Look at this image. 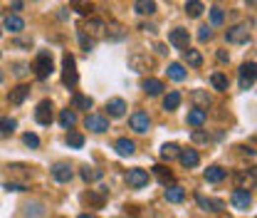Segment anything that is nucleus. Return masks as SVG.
Masks as SVG:
<instances>
[{
    "mask_svg": "<svg viewBox=\"0 0 257 218\" xmlns=\"http://www.w3.org/2000/svg\"><path fill=\"white\" fill-rule=\"evenodd\" d=\"M33 70H35V77H37V80H47V77L55 72V65H52V52H47V50L37 52Z\"/></svg>",
    "mask_w": 257,
    "mask_h": 218,
    "instance_id": "1",
    "label": "nucleus"
},
{
    "mask_svg": "<svg viewBox=\"0 0 257 218\" xmlns=\"http://www.w3.org/2000/svg\"><path fill=\"white\" fill-rule=\"evenodd\" d=\"M62 82H65L67 87H74V85L79 82L77 62H74V57H72L70 52H65V57H62Z\"/></svg>",
    "mask_w": 257,
    "mask_h": 218,
    "instance_id": "2",
    "label": "nucleus"
},
{
    "mask_svg": "<svg viewBox=\"0 0 257 218\" xmlns=\"http://www.w3.org/2000/svg\"><path fill=\"white\" fill-rule=\"evenodd\" d=\"M235 181H237V188H252L257 186V166H250V169H242L235 174Z\"/></svg>",
    "mask_w": 257,
    "mask_h": 218,
    "instance_id": "3",
    "label": "nucleus"
},
{
    "mask_svg": "<svg viewBox=\"0 0 257 218\" xmlns=\"http://www.w3.org/2000/svg\"><path fill=\"white\" fill-rule=\"evenodd\" d=\"M225 40H227L230 45H242V43H247V40H250L247 25H235V28H230V30L225 33Z\"/></svg>",
    "mask_w": 257,
    "mask_h": 218,
    "instance_id": "4",
    "label": "nucleus"
},
{
    "mask_svg": "<svg viewBox=\"0 0 257 218\" xmlns=\"http://www.w3.org/2000/svg\"><path fill=\"white\" fill-rule=\"evenodd\" d=\"M35 122L42 124V127H50L52 124V102L50 99H42L35 109Z\"/></svg>",
    "mask_w": 257,
    "mask_h": 218,
    "instance_id": "5",
    "label": "nucleus"
},
{
    "mask_svg": "<svg viewBox=\"0 0 257 218\" xmlns=\"http://www.w3.org/2000/svg\"><path fill=\"white\" fill-rule=\"evenodd\" d=\"M129 67H131L134 72H146V70L153 67V60H151L148 55H144V52H134V55L129 57Z\"/></svg>",
    "mask_w": 257,
    "mask_h": 218,
    "instance_id": "6",
    "label": "nucleus"
},
{
    "mask_svg": "<svg viewBox=\"0 0 257 218\" xmlns=\"http://www.w3.org/2000/svg\"><path fill=\"white\" fill-rule=\"evenodd\" d=\"M84 127H87L89 131H94V134H104V131L109 129V119L102 117V114H89V117L84 119Z\"/></svg>",
    "mask_w": 257,
    "mask_h": 218,
    "instance_id": "7",
    "label": "nucleus"
},
{
    "mask_svg": "<svg viewBox=\"0 0 257 218\" xmlns=\"http://www.w3.org/2000/svg\"><path fill=\"white\" fill-rule=\"evenodd\" d=\"M72 176H74V171H72V166H70V164L57 161V164L52 166V178H55L57 183H70V181H72Z\"/></svg>",
    "mask_w": 257,
    "mask_h": 218,
    "instance_id": "8",
    "label": "nucleus"
},
{
    "mask_svg": "<svg viewBox=\"0 0 257 218\" xmlns=\"http://www.w3.org/2000/svg\"><path fill=\"white\" fill-rule=\"evenodd\" d=\"M126 183H129L131 188H144V186L148 183V171H146V169H129Z\"/></svg>",
    "mask_w": 257,
    "mask_h": 218,
    "instance_id": "9",
    "label": "nucleus"
},
{
    "mask_svg": "<svg viewBox=\"0 0 257 218\" xmlns=\"http://www.w3.org/2000/svg\"><path fill=\"white\" fill-rule=\"evenodd\" d=\"M129 124H131V129H134V131L146 134V131H148V127H151V119H148V114H146V112H134V114L129 117Z\"/></svg>",
    "mask_w": 257,
    "mask_h": 218,
    "instance_id": "10",
    "label": "nucleus"
},
{
    "mask_svg": "<svg viewBox=\"0 0 257 218\" xmlns=\"http://www.w3.org/2000/svg\"><path fill=\"white\" fill-rule=\"evenodd\" d=\"M255 80H257V65H255V62H245V65L240 67V87L247 89Z\"/></svg>",
    "mask_w": 257,
    "mask_h": 218,
    "instance_id": "11",
    "label": "nucleus"
},
{
    "mask_svg": "<svg viewBox=\"0 0 257 218\" xmlns=\"http://www.w3.org/2000/svg\"><path fill=\"white\" fill-rule=\"evenodd\" d=\"M168 43H171L173 47H178V50H188L190 35H188V30H183V28H176V30H171V35H168Z\"/></svg>",
    "mask_w": 257,
    "mask_h": 218,
    "instance_id": "12",
    "label": "nucleus"
},
{
    "mask_svg": "<svg viewBox=\"0 0 257 218\" xmlns=\"http://www.w3.org/2000/svg\"><path fill=\"white\" fill-rule=\"evenodd\" d=\"M230 201H232V208L245 211V208L252 203V196H250V191H247V188H235V191H232V196H230Z\"/></svg>",
    "mask_w": 257,
    "mask_h": 218,
    "instance_id": "13",
    "label": "nucleus"
},
{
    "mask_svg": "<svg viewBox=\"0 0 257 218\" xmlns=\"http://www.w3.org/2000/svg\"><path fill=\"white\" fill-rule=\"evenodd\" d=\"M178 161H181L185 169H195V166L200 164V156H198V151H195V149H181Z\"/></svg>",
    "mask_w": 257,
    "mask_h": 218,
    "instance_id": "14",
    "label": "nucleus"
},
{
    "mask_svg": "<svg viewBox=\"0 0 257 218\" xmlns=\"http://www.w3.org/2000/svg\"><path fill=\"white\" fill-rule=\"evenodd\" d=\"M124 112H126V102H124V99L114 97V99L107 102V114H109V117L119 119V117H124Z\"/></svg>",
    "mask_w": 257,
    "mask_h": 218,
    "instance_id": "15",
    "label": "nucleus"
},
{
    "mask_svg": "<svg viewBox=\"0 0 257 218\" xmlns=\"http://www.w3.org/2000/svg\"><path fill=\"white\" fill-rule=\"evenodd\" d=\"M190 102H193L198 109H208L213 99H210L208 92H203V89H193V92H190Z\"/></svg>",
    "mask_w": 257,
    "mask_h": 218,
    "instance_id": "16",
    "label": "nucleus"
},
{
    "mask_svg": "<svg viewBox=\"0 0 257 218\" xmlns=\"http://www.w3.org/2000/svg\"><path fill=\"white\" fill-rule=\"evenodd\" d=\"M114 149H116V154H119V156H131V154L136 151V144H134L131 139H116Z\"/></svg>",
    "mask_w": 257,
    "mask_h": 218,
    "instance_id": "17",
    "label": "nucleus"
},
{
    "mask_svg": "<svg viewBox=\"0 0 257 218\" xmlns=\"http://www.w3.org/2000/svg\"><path fill=\"white\" fill-rule=\"evenodd\" d=\"M144 92L146 94H151V97H156V94H161L163 92V82L161 80H153V77H148V80H144Z\"/></svg>",
    "mask_w": 257,
    "mask_h": 218,
    "instance_id": "18",
    "label": "nucleus"
},
{
    "mask_svg": "<svg viewBox=\"0 0 257 218\" xmlns=\"http://www.w3.org/2000/svg\"><path fill=\"white\" fill-rule=\"evenodd\" d=\"M28 94H30V87H28V85H18V87L10 92V97H8V99H10V104H23Z\"/></svg>",
    "mask_w": 257,
    "mask_h": 218,
    "instance_id": "19",
    "label": "nucleus"
},
{
    "mask_svg": "<svg viewBox=\"0 0 257 218\" xmlns=\"http://www.w3.org/2000/svg\"><path fill=\"white\" fill-rule=\"evenodd\" d=\"M205 119H208V112H205V109H198V107H195V109L188 112V124H190V127H203Z\"/></svg>",
    "mask_w": 257,
    "mask_h": 218,
    "instance_id": "20",
    "label": "nucleus"
},
{
    "mask_svg": "<svg viewBox=\"0 0 257 218\" xmlns=\"http://www.w3.org/2000/svg\"><path fill=\"white\" fill-rule=\"evenodd\" d=\"M134 10H136L139 15H153V13H156V3H153V0H136V3H134Z\"/></svg>",
    "mask_w": 257,
    "mask_h": 218,
    "instance_id": "21",
    "label": "nucleus"
},
{
    "mask_svg": "<svg viewBox=\"0 0 257 218\" xmlns=\"http://www.w3.org/2000/svg\"><path fill=\"white\" fill-rule=\"evenodd\" d=\"M163 196H166V201H168V203H181V201L185 198V191H183L181 186H168Z\"/></svg>",
    "mask_w": 257,
    "mask_h": 218,
    "instance_id": "22",
    "label": "nucleus"
},
{
    "mask_svg": "<svg viewBox=\"0 0 257 218\" xmlns=\"http://www.w3.org/2000/svg\"><path fill=\"white\" fill-rule=\"evenodd\" d=\"M195 201H198V206L205 208V211H220V208L225 206L222 201H218V198H205V196H195Z\"/></svg>",
    "mask_w": 257,
    "mask_h": 218,
    "instance_id": "23",
    "label": "nucleus"
},
{
    "mask_svg": "<svg viewBox=\"0 0 257 218\" xmlns=\"http://www.w3.org/2000/svg\"><path fill=\"white\" fill-rule=\"evenodd\" d=\"M23 28H25V20H23L20 15H8V18H5V30H10V33H23Z\"/></svg>",
    "mask_w": 257,
    "mask_h": 218,
    "instance_id": "24",
    "label": "nucleus"
},
{
    "mask_svg": "<svg viewBox=\"0 0 257 218\" xmlns=\"http://www.w3.org/2000/svg\"><path fill=\"white\" fill-rule=\"evenodd\" d=\"M166 72H168V77H171V80H176V82H183V80H185V75H188V72L183 70V65H181V62H171Z\"/></svg>",
    "mask_w": 257,
    "mask_h": 218,
    "instance_id": "25",
    "label": "nucleus"
},
{
    "mask_svg": "<svg viewBox=\"0 0 257 218\" xmlns=\"http://www.w3.org/2000/svg\"><path fill=\"white\" fill-rule=\"evenodd\" d=\"M178 154H181L178 144H163L161 146V159L163 161H173V159H178Z\"/></svg>",
    "mask_w": 257,
    "mask_h": 218,
    "instance_id": "26",
    "label": "nucleus"
},
{
    "mask_svg": "<svg viewBox=\"0 0 257 218\" xmlns=\"http://www.w3.org/2000/svg\"><path fill=\"white\" fill-rule=\"evenodd\" d=\"M222 178H225V169H220V166L205 169V181H208V183H220Z\"/></svg>",
    "mask_w": 257,
    "mask_h": 218,
    "instance_id": "27",
    "label": "nucleus"
},
{
    "mask_svg": "<svg viewBox=\"0 0 257 218\" xmlns=\"http://www.w3.org/2000/svg\"><path fill=\"white\" fill-rule=\"evenodd\" d=\"M15 127H18V122H15V119H10V117H3V119H0V139L10 136V134L15 131Z\"/></svg>",
    "mask_w": 257,
    "mask_h": 218,
    "instance_id": "28",
    "label": "nucleus"
},
{
    "mask_svg": "<svg viewBox=\"0 0 257 218\" xmlns=\"http://www.w3.org/2000/svg\"><path fill=\"white\" fill-rule=\"evenodd\" d=\"M210 85H213V89H218V92H227V77H225L222 72H213V75H210Z\"/></svg>",
    "mask_w": 257,
    "mask_h": 218,
    "instance_id": "29",
    "label": "nucleus"
},
{
    "mask_svg": "<svg viewBox=\"0 0 257 218\" xmlns=\"http://www.w3.org/2000/svg\"><path fill=\"white\" fill-rule=\"evenodd\" d=\"M60 124H62V129H72L77 124V114L72 109H62L60 112Z\"/></svg>",
    "mask_w": 257,
    "mask_h": 218,
    "instance_id": "30",
    "label": "nucleus"
},
{
    "mask_svg": "<svg viewBox=\"0 0 257 218\" xmlns=\"http://www.w3.org/2000/svg\"><path fill=\"white\" fill-rule=\"evenodd\" d=\"M72 104H74V109H92V97H84V94H79V92H74L72 94Z\"/></svg>",
    "mask_w": 257,
    "mask_h": 218,
    "instance_id": "31",
    "label": "nucleus"
},
{
    "mask_svg": "<svg viewBox=\"0 0 257 218\" xmlns=\"http://www.w3.org/2000/svg\"><path fill=\"white\" fill-rule=\"evenodd\" d=\"M203 3H200V0H188V3H185V13L190 15V18H200L203 15Z\"/></svg>",
    "mask_w": 257,
    "mask_h": 218,
    "instance_id": "32",
    "label": "nucleus"
},
{
    "mask_svg": "<svg viewBox=\"0 0 257 218\" xmlns=\"http://www.w3.org/2000/svg\"><path fill=\"white\" fill-rule=\"evenodd\" d=\"M183 60H185L190 67H200V65H203V55H200L198 50H185V52H183Z\"/></svg>",
    "mask_w": 257,
    "mask_h": 218,
    "instance_id": "33",
    "label": "nucleus"
},
{
    "mask_svg": "<svg viewBox=\"0 0 257 218\" xmlns=\"http://www.w3.org/2000/svg\"><path fill=\"white\" fill-rule=\"evenodd\" d=\"M178 104H181V94H178V92H168V94L163 97V109L173 112V109H178Z\"/></svg>",
    "mask_w": 257,
    "mask_h": 218,
    "instance_id": "34",
    "label": "nucleus"
},
{
    "mask_svg": "<svg viewBox=\"0 0 257 218\" xmlns=\"http://www.w3.org/2000/svg\"><path fill=\"white\" fill-rule=\"evenodd\" d=\"M67 146L82 149V146H84V136H82L79 131H70V134H67Z\"/></svg>",
    "mask_w": 257,
    "mask_h": 218,
    "instance_id": "35",
    "label": "nucleus"
},
{
    "mask_svg": "<svg viewBox=\"0 0 257 218\" xmlns=\"http://www.w3.org/2000/svg\"><path fill=\"white\" fill-rule=\"evenodd\" d=\"M72 8H74L77 13H82V15H87V13H92V10H94L89 0H72Z\"/></svg>",
    "mask_w": 257,
    "mask_h": 218,
    "instance_id": "36",
    "label": "nucleus"
},
{
    "mask_svg": "<svg viewBox=\"0 0 257 218\" xmlns=\"http://www.w3.org/2000/svg\"><path fill=\"white\" fill-rule=\"evenodd\" d=\"M82 178L84 181H99L102 178V171L99 169H92V166H84L82 169Z\"/></svg>",
    "mask_w": 257,
    "mask_h": 218,
    "instance_id": "37",
    "label": "nucleus"
},
{
    "mask_svg": "<svg viewBox=\"0 0 257 218\" xmlns=\"http://www.w3.org/2000/svg\"><path fill=\"white\" fill-rule=\"evenodd\" d=\"M79 45H82V50H87V52H89V50H94V45H97V43H94V38H87V33H84V30H79Z\"/></svg>",
    "mask_w": 257,
    "mask_h": 218,
    "instance_id": "38",
    "label": "nucleus"
},
{
    "mask_svg": "<svg viewBox=\"0 0 257 218\" xmlns=\"http://www.w3.org/2000/svg\"><path fill=\"white\" fill-rule=\"evenodd\" d=\"M153 174L163 181V183H168V181H173V174L166 169V166H153Z\"/></svg>",
    "mask_w": 257,
    "mask_h": 218,
    "instance_id": "39",
    "label": "nucleus"
},
{
    "mask_svg": "<svg viewBox=\"0 0 257 218\" xmlns=\"http://www.w3.org/2000/svg\"><path fill=\"white\" fill-rule=\"evenodd\" d=\"M222 20H225L222 8H213V10H210V23H213V25H222Z\"/></svg>",
    "mask_w": 257,
    "mask_h": 218,
    "instance_id": "40",
    "label": "nucleus"
},
{
    "mask_svg": "<svg viewBox=\"0 0 257 218\" xmlns=\"http://www.w3.org/2000/svg\"><path fill=\"white\" fill-rule=\"evenodd\" d=\"M23 141H25L30 149H37V146H40V136H37V134H30V131L23 136Z\"/></svg>",
    "mask_w": 257,
    "mask_h": 218,
    "instance_id": "41",
    "label": "nucleus"
},
{
    "mask_svg": "<svg viewBox=\"0 0 257 218\" xmlns=\"http://www.w3.org/2000/svg\"><path fill=\"white\" fill-rule=\"evenodd\" d=\"M84 30H89V33H102V30H104V23H102V20H89Z\"/></svg>",
    "mask_w": 257,
    "mask_h": 218,
    "instance_id": "42",
    "label": "nucleus"
},
{
    "mask_svg": "<svg viewBox=\"0 0 257 218\" xmlns=\"http://www.w3.org/2000/svg\"><path fill=\"white\" fill-rule=\"evenodd\" d=\"M193 141H195V144H203V141H210V134H205V131H200V129H195V131H193Z\"/></svg>",
    "mask_w": 257,
    "mask_h": 218,
    "instance_id": "43",
    "label": "nucleus"
},
{
    "mask_svg": "<svg viewBox=\"0 0 257 218\" xmlns=\"http://www.w3.org/2000/svg\"><path fill=\"white\" fill-rule=\"evenodd\" d=\"M198 38H200V40L205 43V40H210V38H213V30H210V28L205 25V28H200V33H198Z\"/></svg>",
    "mask_w": 257,
    "mask_h": 218,
    "instance_id": "44",
    "label": "nucleus"
},
{
    "mask_svg": "<svg viewBox=\"0 0 257 218\" xmlns=\"http://www.w3.org/2000/svg\"><path fill=\"white\" fill-rule=\"evenodd\" d=\"M5 191H25V183H13V181H8V183H5Z\"/></svg>",
    "mask_w": 257,
    "mask_h": 218,
    "instance_id": "45",
    "label": "nucleus"
},
{
    "mask_svg": "<svg viewBox=\"0 0 257 218\" xmlns=\"http://www.w3.org/2000/svg\"><path fill=\"white\" fill-rule=\"evenodd\" d=\"M89 201L97 203V206H102V203H104V196H99V193H89Z\"/></svg>",
    "mask_w": 257,
    "mask_h": 218,
    "instance_id": "46",
    "label": "nucleus"
},
{
    "mask_svg": "<svg viewBox=\"0 0 257 218\" xmlns=\"http://www.w3.org/2000/svg\"><path fill=\"white\" fill-rule=\"evenodd\" d=\"M25 72H28V70H25V65H23V62H20V65H15V75H18V77H23Z\"/></svg>",
    "mask_w": 257,
    "mask_h": 218,
    "instance_id": "47",
    "label": "nucleus"
},
{
    "mask_svg": "<svg viewBox=\"0 0 257 218\" xmlns=\"http://www.w3.org/2000/svg\"><path fill=\"white\" fill-rule=\"evenodd\" d=\"M141 30H146V33H156V28L148 25V23H141Z\"/></svg>",
    "mask_w": 257,
    "mask_h": 218,
    "instance_id": "48",
    "label": "nucleus"
},
{
    "mask_svg": "<svg viewBox=\"0 0 257 218\" xmlns=\"http://www.w3.org/2000/svg\"><path fill=\"white\" fill-rule=\"evenodd\" d=\"M156 52H158V55H166L168 50H166V45H156Z\"/></svg>",
    "mask_w": 257,
    "mask_h": 218,
    "instance_id": "49",
    "label": "nucleus"
},
{
    "mask_svg": "<svg viewBox=\"0 0 257 218\" xmlns=\"http://www.w3.org/2000/svg\"><path fill=\"white\" fill-rule=\"evenodd\" d=\"M218 60H220V62H227L230 57H227V52H218Z\"/></svg>",
    "mask_w": 257,
    "mask_h": 218,
    "instance_id": "50",
    "label": "nucleus"
},
{
    "mask_svg": "<svg viewBox=\"0 0 257 218\" xmlns=\"http://www.w3.org/2000/svg\"><path fill=\"white\" fill-rule=\"evenodd\" d=\"M13 10H23V3H20V0H13Z\"/></svg>",
    "mask_w": 257,
    "mask_h": 218,
    "instance_id": "51",
    "label": "nucleus"
},
{
    "mask_svg": "<svg viewBox=\"0 0 257 218\" xmlns=\"http://www.w3.org/2000/svg\"><path fill=\"white\" fill-rule=\"evenodd\" d=\"M79 218H94V216H92V213H82Z\"/></svg>",
    "mask_w": 257,
    "mask_h": 218,
    "instance_id": "52",
    "label": "nucleus"
},
{
    "mask_svg": "<svg viewBox=\"0 0 257 218\" xmlns=\"http://www.w3.org/2000/svg\"><path fill=\"white\" fill-rule=\"evenodd\" d=\"M0 80H3V75H0Z\"/></svg>",
    "mask_w": 257,
    "mask_h": 218,
    "instance_id": "53",
    "label": "nucleus"
},
{
    "mask_svg": "<svg viewBox=\"0 0 257 218\" xmlns=\"http://www.w3.org/2000/svg\"><path fill=\"white\" fill-rule=\"evenodd\" d=\"M0 33H3V30H0Z\"/></svg>",
    "mask_w": 257,
    "mask_h": 218,
    "instance_id": "54",
    "label": "nucleus"
}]
</instances>
